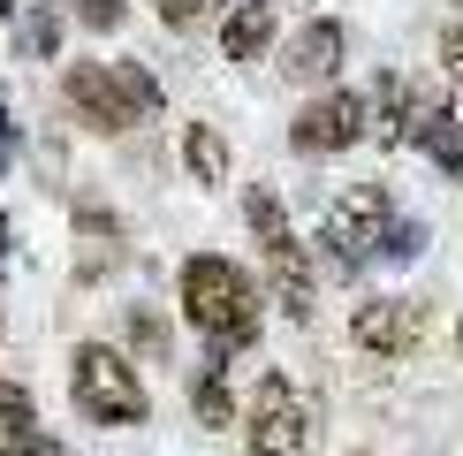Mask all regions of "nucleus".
Listing matches in <instances>:
<instances>
[{"mask_svg": "<svg viewBox=\"0 0 463 456\" xmlns=\"http://www.w3.org/2000/svg\"><path fill=\"white\" fill-rule=\"evenodd\" d=\"M129 335H137V342H145V350H152V357H160V350H167V335H160V319H152V312H137V319H129Z\"/></svg>", "mask_w": 463, "mask_h": 456, "instance_id": "obj_18", "label": "nucleus"}, {"mask_svg": "<svg viewBox=\"0 0 463 456\" xmlns=\"http://www.w3.org/2000/svg\"><path fill=\"white\" fill-rule=\"evenodd\" d=\"M243 442H250V456H304L312 449V404L297 395L288 373H259V388L243 404Z\"/></svg>", "mask_w": 463, "mask_h": 456, "instance_id": "obj_5", "label": "nucleus"}, {"mask_svg": "<svg viewBox=\"0 0 463 456\" xmlns=\"http://www.w3.org/2000/svg\"><path fill=\"white\" fill-rule=\"evenodd\" d=\"M456 342H463V328H456Z\"/></svg>", "mask_w": 463, "mask_h": 456, "instance_id": "obj_21", "label": "nucleus"}, {"mask_svg": "<svg viewBox=\"0 0 463 456\" xmlns=\"http://www.w3.org/2000/svg\"><path fill=\"white\" fill-rule=\"evenodd\" d=\"M243 221H250V236H259L274 304H281L288 319H312V259H304V243H297V228H288L281 198H274V190H250V198H243Z\"/></svg>", "mask_w": 463, "mask_h": 456, "instance_id": "obj_4", "label": "nucleus"}, {"mask_svg": "<svg viewBox=\"0 0 463 456\" xmlns=\"http://www.w3.org/2000/svg\"><path fill=\"white\" fill-rule=\"evenodd\" d=\"M0 259H8V221H0Z\"/></svg>", "mask_w": 463, "mask_h": 456, "instance_id": "obj_20", "label": "nucleus"}, {"mask_svg": "<svg viewBox=\"0 0 463 456\" xmlns=\"http://www.w3.org/2000/svg\"><path fill=\"white\" fill-rule=\"evenodd\" d=\"M61 91L99 138H122L129 122L160 114V84H152V69H137V62H69Z\"/></svg>", "mask_w": 463, "mask_h": 456, "instance_id": "obj_2", "label": "nucleus"}, {"mask_svg": "<svg viewBox=\"0 0 463 456\" xmlns=\"http://www.w3.org/2000/svg\"><path fill=\"white\" fill-rule=\"evenodd\" d=\"M388 221H395V205H388V190L380 183H350L335 205H326V252H335V266H364L380 252V236H388Z\"/></svg>", "mask_w": 463, "mask_h": 456, "instance_id": "obj_6", "label": "nucleus"}, {"mask_svg": "<svg viewBox=\"0 0 463 456\" xmlns=\"http://www.w3.org/2000/svg\"><path fill=\"white\" fill-rule=\"evenodd\" d=\"M0 456H69V449L53 442V433H38V426H24V433H8V442H0Z\"/></svg>", "mask_w": 463, "mask_h": 456, "instance_id": "obj_16", "label": "nucleus"}, {"mask_svg": "<svg viewBox=\"0 0 463 456\" xmlns=\"http://www.w3.org/2000/svg\"><path fill=\"white\" fill-rule=\"evenodd\" d=\"M342 53H350V38H342V24H304L297 38H288V62H281V76L288 84H326V76L342 69Z\"/></svg>", "mask_w": 463, "mask_h": 456, "instance_id": "obj_9", "label": "nucleus"}, {"mask_svg": "<svg viewBox=\"0 0 463 456\" xmlns=\"http://www.w3.org/2000/svg\"><path fill=\"white\" fill-rule=\"evenodd\" d=\"M61 8H69L84 31H114V24H122V0H61Z\"/></svg>", "mask_w": 463, "mask_h": 456, "instance_id": "obj_15", "label": "nucleus"}, {"mask_svg": "<svg viewBox=\"0 0 463 456\" xmlns=\"http://www.w3.org/2000/svg\"><path fill=\"white\" fill-rule=\"evenodd\" d=\"M69 395H76V411H84L91 426H145V411H152L137 366H129L122 350H107V342H76Z\"/></svg>", "mask_w": 463, "mask_h": 456, "instance_id": "obj_3", "label": "nucleus"}, {"mask_svg": "<svg viewBox=\"0 0 463 456\" xmlns=\"http://www.w3.org/2000/svg\"><path fill=\"white\" fill-rule=\"evenodd\" d=\"M449 107H456V122H463V84H456V100H449Z\"/></svg>", "mask_w": 463, "mask_h": 456, "instance_id": "obj_19", "label": "nucleus"}, {"mask_svg": "<svg viewBox=\"0 0 463 456\" xmlns=\"http://www.w3.org/2000/svg\"><path fill=\"white\" fill-rule=\"evenodd\" d=\"M266 46H274V8H266V0H236L228 24H221V53L228 62H259Z\"/></svg>", "mask_w": 463, "mask_h": 456, "instance_id": "obj_10", "label": "nucleus"}, {"mask_svg": "<svg viewBox=\"0 0 463 456\" xmlns=\"http://www.w3.org/2000/svg\"><path fill=\"white\" fill-rule=\"evenodd\" d=\"M190 411H198V426H228V418H236V404H228V366H221V357L190 380Z\"/></svg>", "mask_w": 463, "mask_h": 456, "instance_id": "obj_12", "label": "nucleus"}, {"mask_svg": "<svg viewBox=\"0 0 463 456\" xmlns=\"http://www.w3.org/2000/svg\"><path fill=\"white\" fill-rule=\"evenodd\" d=\"M213 8H221V0H152V15H160L167 31H198Z\"/></svg>", "mask_w": 463, "mask_h": 456, "instance_id": "obj_14", "label": "nucleus"}, {"mask_svg": "<svg viewBox=\"0 0 463 456\" xmlns=\"http://www.w3.org/2000/svg\"><path fill=\"white\" fill-rule=\"evenodd\" d=\"M440 69L463 84V24H456V31H440Z\"/></svg>", "mask_w": 463, "mask_h": 456, "instance_id": "obj_17", "label": "nucleus"}, {"mask_svg": "<svg viewBox=\"0 0 463 456\" xmlns=\"http://www.w3.org/2000/svg\"><path fill=\"white\" fill-rule=\"evenodd\" d=\"M357 138H373V107H364L357 91H319V100H304V114L288 122V145L312 152V160H335V152H350Z\"/></svg>", "mask_w": 463, "mask_h": 456, "instance_id": "obj_7", "label": "nucleus"}, {"mask_svg": "<svg viewBox=\"0 0 463 456\" xmlns=\"http://www.w3.org/2000/svg\"><path fill=\"white\" fill-rule=\"evenodd\" d=\"M175 297H183V319L213 342V350H243V342H259V281H250L236 259H213V252L183 259Z\"/></svg>", "mask_w": 463, "mask_h": 456, "instance_id": "obj_1", "label": "nucleus"}, {"mask_svg": "<svg viewBox=\"0 0 463 456\" xmlns=\"http://www.w3.org/2000/svg\"><path fill=\"white\" fill-rule=\"evenodd\" d=\"M350 335H357V350H373V357H411L418 342H426V304L418 297H373V304H357Z\"/></svg>", "mask_w": 463, "mask_h": 456, "instance_id": "obj_8", "label": "nucleus"}, {"mask_svg": "<svg viewBox=\"0 0 463 456\" xmlns=\"http://www.w3.org/2000/svg\"><path fill=\"white\" fill-rule=\"evenodd\" d=\"M183 167H190L205 190L228 183V145H221V129H213V122H190V129H183Z\"/></svg>", "mask_w": 463, "mask_h": 456, "instance_id": "obj_11", "label": "nucleus"}, {"mask_svg": "<svg viewBox=\"0 0 463 456\" xmlns=\"http://www.w3.org/2000/svg\"><path fill=\"white\" fill-rule=\"evenodd\" d=\"M24 426H38V411H31V395L0 373V442H8V433H24Z\"/></svg>", "mask_w": 463, "mask_h": 456, "instance_id": "obj_13", "label": "nucleus"}]
</instances>
